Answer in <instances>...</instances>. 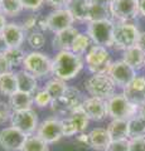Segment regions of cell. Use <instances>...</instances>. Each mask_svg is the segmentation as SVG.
Returning a JSON list of instances; mask_svg holds the SVG:
<instances>
[{
    "mask_svg": "<svg viewBox=\"0 0 145 151\" xmlns=\"http://www.w3.org/2000/svg\"><path fill=\"white\" fill-rule=\"evenodd\" d=\"M83 63L82 55L74 54L71 50L58 52L52 59V74L56 78L67 82L81 72Z\"/></svg>",
    "mask_w": 145,
    "mask_h": 151,
    "instance_id": "obj_1",
    "label": "cell"
},
{
    "mask_svg": "<svg viewBox=\"0 0 145 151\" xmlns=\"http://www.w3.org/2000/svg\"><path fill=\"white\" fill-rule=\"evenodd\" d=\"M114 32L115 22L111 19H105V20L88 23L86 34L90 37L92 44L110 48L114 47Z\"/></svg>",
    "mask_w": 145,
    "mask_h": 151,
    "instance_id": "obj_2",
    "label": "cell"
},
{
    "mask_svg": "<svg viewBox=\"0 0 145 151\" xmlns=\"http://www.w3.org/2000/svg\"><path fill=\"white\" fill-rule=\"evenodd\" d=\"M138 105L130 102L124 93H115L107 100V116L112 120H130L139 112Z\"/></svg>",
    "mask_w": 145,
    "mask_h": 151,
    "instance_id": "obj_3",
    "label": "cell"
},
{
    "mask_svg": "<svg viewBox=\"0 0 145 151\" xmlns=\"http://www.w3.org/2000/svg\"><path fill=\"white\" fill-rule=\"evenodd\" d=\"M85 62L92 74H107L112 60L107 48L93 44L85 55Z\"/></svg>",
    "mask_w": 145,
    "mask_h": 151,
    "instance_id": "obj_4",
    "label": "cell"
},
{
    "mask_svg": "<svg viewBox=\"0 0 145 151\" xmlns=\"http://www.w3.org/2000/svg\"><path fill=\"white\" fill-rule=\"evenodd\" d=\"M85 88L91 97L107 101L115 94L116 84L107 74H92L85 81Z\"/></svg>",
    "mask_w": 145,
    "mask_h": 151,
    "instance_id": "obj_5",
    "label": "cell"
},
{
    "mask_svg": "<svg viewBox=\"0 0 145 151\" xmlns=\"http://www.w3.org/2000/svg\"><path fill=\"white\" fill-rule=\"evenodd\" d=\"M111 20L118 23H131L139 17L138 0H111L109 4Z\"/></svg>",
    "mask_w": 145,
    "mask_h": 151,
    "instance_id": "obj_6",
    "label": "cell"
},
{
    "mask_svg": "<svg viewBox=\"0 0 145 151\" xmlns=\"http://www.w3.org/2000/svg\"><path fill=\"white\" fill-rule=\"evenodd\" d=\"M22 65L23 69L29 72L32 76H34L37 79L43 78L49 73H52V60L48 58L47 54L38 50H33L25 54Z\"/></svg>",
    "mask_w": 145,
    "mask_h": 151,
    "instance_id": "obj_7",
    "label": "cell"
},
{
    "mask_svg": "<svg viewBox=\"0 0 145 151\" xmlns=\"http://www.w3.org/2000/svg\"><path fill=\"white\" fill-rule=\"evenodd\" d=\"M140 30L134 23H115L114 47L121 50H126L136 45Z\"/></svg>",
    "mask_w": 145,
    "mask_h": 151,
    "instance_id": "obj_8",
    "label": "cell"
},
{
    "mask_svg": "<svg viewBox=\"0 0 145 151\" xmlns=\"http://www.w3.org/2000/svg\"><path fill=\"white\" fill-rule=\"evenodd\" d=\"M12 126L15 129L20 130L23 134L27 136L33 135L34 132L38 130L39 122H38V115L34 110H25L19 112H13L12 115Z\"/></svg>",
    "mask_w": 145,
    "mask_h": 151,
    "instance_id": "obj_9",
    "label": "cell"
},
{
    "mask_svg": "<svg viewBox=\"0 0 145 151\" xmlns=\"http://www.w3.org/2000/svg\"><path fill=\"white\" fill-rule=\"evenodd\" d=\"M37 135L42 140H44L47 144H54L63 137L62 132V122L57 117H49L39 124Z\"/></svg>",
    "mask_w": 145,
    "mask_h": 151,
    "instance_id": "obj_10",
    "label": "cell"
},
{
    "mask_svg": "<svg viewBox=\"0 0 145 151\" xmlns=\"http://www.w3.org/2000/svg\"><path fill=\"white\" fill-rule=\"evenodd\" d=\"M73 23H74V18L67 8L56 9V10H53L50 14L47 15L48 30L54 33V34L73 27Z\"/></svg>",
    "mask_w": 145,
    "mask_h": 151,
    "instance_id": "obj_11",
    "label": "cell"
},
{
    "mask_svg": "<svg viewBox=\"0 0 145 151\" xmlns=\"http://www.w3.org/2000/svg\"><path fill=\"white\" fill-rule=\"evenodd\" d=\"M107 76L114 81L118 87H126L136 77V72L126 64L123 59L111 63V67L107 72Z\"/></svg>",
    "mask_w": 145,
    "mask_h": 151,
    "instance_id": "obj_12",
    "label": "cell"
},
{
    "mask_svg": "<svg viewBox=\"0 0 145 151\" xmlns=\"http://www.w3.org/2000/svg\"><path fill=\"white\" fill-rule=\"evenodd\" d=\"M28 136L13 126L0 131V146L6 151H20Z\"/></svg>",
    "mask_w": 145,
    "mask_h": 151,
    "instance_id": "obj_13",
    "label": "cell"
},
{
    "mask_svg": "<svg viewBox=\"0 0 145 151\" xmlns=\"http://www.w3.org/2000/svg\"><path fill=\"white\" fill-rule=\"evenodd\" d=\"M81 110L92 121H102L107 116V101L96 97H88L85 100Z\"/></svg>",
    "mask_w": 145,
    "mask_h": 151,
    "instance_id": "obj_14",
    "label": "cell"
},
{
    "mask_svg": "<svg viewBox=\"0 0 145 151\" xmlns=\"http://www.w3.org/2000/svg\"><path fill=\"white\" fill-rule=\"evenodd\" d=\"M123 93L130 102L141 106L145 102V76H136L128 86L124 87Z\"/></svg>",
    "mask_w": 145,
    "mask_h": 151,
    "instance_id": "obj_15",
    "label": "cell"
},
{
    "mask_svg": "<svg viewBox=\"0 0 145 151\" xmlns=\"http://www.w3.org/2000/svg\"><path fill=\"white\" fill-rule=\"evenodd\" d=\"M4 37V40L8 45V48H20V45L25 40V32L22 28V25L17 23H8L1 33Z\"/></svg>",
    "mask_w": 145,
    "mask_h": 151,
    "instance_id": "obj_16",
    "label": "cell"
},
{
    "mask_svg": "<svg viewBox=\"0 0 145 151\" xmlns=\"http://www.w3.org/2000/svg\"><path fill=\"white\" fill-rule=\"evenodd\" d=\"M78 34H79V32L74 27H71L66 30H62L57 33V34H54L53 40H52L53 49H57L58 52L71 50L73 42Z\"/></svg>",
    "mask_w": 145,
    "mask_h": 151,
    "instance_id": "obj_17",
    "label": "cell"
},
{
    "mask_svg": "<svg viewBox=\"0 0 145 151\" xmlns=\"http://www.w3.org/2000/svg\"><path fill=\"white\" fill-rule=\"evenodd\" d=\"M91 5H92V3L90 0H69L66 8L71 12L74 20L88 22Z\"/></svg>",
    "mask_w": 145,
    "mask_h": 151,
    "instance_id": "obj_18",
    "label": "cell"
},
{
    "mask_svg": "<svg viewBox=\"0 0 145 151\" xmlns=\"http://www.w3.org/2000/svg\"><path fill=\"white\" fill-rule=\"evenodd\" d=\"M123 60L136 72L145 67V53L138 45H134L131 48L124 50Z\"/></svg>",
    "mask_w": 145,
    "mask_h": 151,
    "instance_id": "obj_19",
    "label": "cell"
},
{
    "mask_svg": "<svg viewBox=\"0 0 145 151\" xmlns=\"http://www.w3.org/2000/svg\"><path fill=\"white\" fill-rule=\"evenodd\" d=\"M62 102L64 103V106L67 107V110L71 115V112L76 111V110H79L82 107L83 102H85V96L82 94V92L79 91L78 88L76 87H68L67 91L64 92L63 97L61 98Z\"/></svg>",
    "mask_w": 145,
    "mask_h": 151,
    "instance_id": "obj_20",
    "label": "cell"
},
{
    "mask_svg": "<svg viewBox=\"0 0 145 151\" xmlns=\"http://www.w3.org/2000/svg\"><path fill=\"white\" fill-rule=\"evenodd\" d=\"M8 103L13 112L25 111V110H30L32 108V106L34 103V97H33V94L17 91L15 93L9 97Z\"/></svg>",
    "mask_w": 145,
    "mask_h": 151,
    "instance_id": "obj_21",
    "label": "cell"
},
{
    "mask_svg": "<svg viewBox=\"0 0 145 151\" xmlns=\"http://www.w3.org/2000/svg\"><path fill=\"white\" fill-rule=\"evenodd\" d=\"M15 76H17V82H18V91L29 93V94H34L38 91V79L34 76H32L29 72L20 69L15 72Z\"/></svg>",
    "mask_w": 145,
    "mask_h": 151,
    "instance_id": "obj_22",
    "label": "cell"
},
{
    "mask_svg": "<svg viewBox=\"0 0 145 151\" xmlns=\"http://www.w3.org/2000/svg\"><path fill=\"white\" fill-rule=\"evenodd\" d=\"M88 137H90V146L93 150L97 151H105L111 142L109 132H107L106 129H102V127L93 129L88 134Z\"/></svg>",
    "mask_w": 145,
    "mask_h": 151,
    "instance_id": "obj_23",
    "label": "cell"
},
{
    "mask_svg": "<svg viewBox=\"0 0 145 151\" xmlns=\"http://www.w3.org/2000/svg\"><path fill=\"white\" fill-rule=\"evenodd\" d=\"M111 141L129 139V125L128 120H112L106 127Z\"/></svg>",
    "mask_w": 145,
    "mask_h": 151,
    "instance_id": "obj_24",
    "label": "cell"
},
{
    "mask_svg": "<svg viewBox=\"0 0 145 151\" xmlns=\"http://www.w3.org/2000/svg\"><path fill=\"white\" fill-rule=\"evenodd\" d=\"M18 91V82L15 72H5L0 73V93L4 96L10 97Z\"/></svg>",
    "mask_w": 145,
    "mask_h": 151,
    "instance_id": "obj_25",
    "label": "cell"
},
{
    "mask_svg": "<svg viewBox=\"0 0 145 151\" xmlns=\"http://www.w3.org/2000/svg\"><path fill=\"white\" fill-rule=\"evenodd\" d=\"M67 88H68V86L66 84V82L59 78H56V77L49 79L44 86V89L49 93V96L52 97V101L61 100V98L63 97L64 92L67 91Z\"/></svg>",
    "mask_w": 145,
    "mask_h": 151,
    "instance_id": "obj_26",
    "label": "cell"
},
{
    "mask_svg": "<svg viewBox=\"0 0 145 151\" xmlns=\"http://www.w3.org/2000/svg\"><path fill=\"white\" fill-rule=\"evenodd\" d=\"M129 125V139L145 137V120L139 115L128 120Z\"/></svg>",
    "mask_w": 145,
    "mask_h": 151,
    "instance_id": "obj_27",
    "label": "cell"
},
{
    "mask_svg": "<svg viewBox=\"0 0 145 151\" xmlns=\"http://www.w3.org/2000/svg\"><path fill=\"white\" fill-rule=\"evenodd\" d=\"M91 47H92V40L90 39V37L87 34H83V33H79L73 42L71 52H73L74 54L83 55L87 53Z\"/></svg>",
    "mask_w": 145,
    "mask_h": 151,
    "instance_id": "obj_28",
    "label": "cell"
},
{
    "mask_svg": "<svg viewBox=\"0 0 145 151\" xmlns=\"http://www.w3.org/2000/svg\"><path fill=\"white\" fill-rule=\"evenodd\" d=\"M20 151H48V144L38 135H29Z\"/></svg>",
    "mask_w": 145,
    "mask_h": 151,
    "instance_id": "obj_29",
    "label": "cell"
},
{
    "mask_svg": "<svg viewBox=\"0 0 145 151\" xmlns=\"http://www.w3.org/2000/svg\"><path fill=\"white\" fill-rule=\"evenodd\" d=\"M24 10L20 0H3L1 1V12L5 17H18Z\"/></svg>",
    "mask_w": 145,
    "mask_h": 151,
    "instance_id": "obj_30",
    "label": "cell"
},
{
    "mask_svg": "<svg viewBox=\"0 0 145 151\" xmlns=\"http://www.w3.org/2000/svg\"><path fill=\"white\" fill-rule=\"evenodd\" d=\"M68 117L73 122V125H74V127H76V130H77V134H82V132L88 127L90 119H88L87 115L81 110V108L71 112V115H69Z\"/></svg>",
    "mask_w": 145,
    "mask_h": 151,
    "instance_id": "obj_31",
    "label": "cell"
},
{
    "mask_svg": "<svg viewBox=\"0 0 145 151\" xmlns=\"http://www.w3.org/2000/svg\"><path fill=\"white\" fill-rule=\"evenodd\" d=\"M3 55L6 58L9 64L12 65V68L23 64V60L25 58V53L22 48H8L3 53Z\"/></svg>",
    "mask_w": 145,
    "mask_h": 151,
    "instance_id": "obj_32",
    "label": "cell"
},
{
    "mask_svg": "<svg viewBox=\"0 0 145 151\" xmlns=\"http://www.w3.org/2000/svg\"><path fill=\"white\" fill-rule=\"evenodd\" d=\"M105 19H111L109 6L106 5H99V4H93L91 5L90 15H88V22H97V20H105Z\"/></svg>",
    "mask_w": 145,
    "mask_h": 151,
    "instance_id": "obj_33",
    "label": "cell"
},
{
    "mask_svg": "<svg viewBox=\"0 0 145 151\" xmlns=\"http://www.w3.org/2000/svg\"><path fill=\"white\" fill-rule=\"evenodd\" d=\"M27 42L32 49L38 50V49L43 48L45 44V35H44V33L34 30L27 35Z\"/></svg>",
    "mask_w": 145,
    "mask_h": 151,
    "instance_id": "obj_34",
    "label": "cell"
},
{
    "mask_svg": "<svg viewBox=\"0 0 145 151\" xmlns=\"http://www.w3.org/2000/svg\"><path fill=\"white\" fill-rule=\"evenodd\" d=\"M34 103L35 106L38 107H47V106H50L52 103V97L49 96V93L45 91V89H40V91H37L34 94Z\"/></svg>",
    "mask_w": 145,
    "mask_h": 151,
    "instance_id": "obj_35",
    "label": "cell"
},
{
    "mask_svg": "<svg viewBox=\"0 0 145 151\" xmlns=\"http://www.w3.org/2000/svg\"><path fill=\"white\" fill-rule=\"evenodd\" d=\"M37 22H38V14H30L28 15L22 23V28L24 29L25 33H32L37 30Z\"/></svg>",
    "mask_w": 145,
    "mask_h": 151,
    "instance_id": "obj_36",
    "label": "cell"
},
{
    "mask_svg": "<svg viewBox=\"0 0 145 151\" xmlns=\"http://www.w3.org/2000/svg\"><path fill=\"white\" fill-rule=\"evenodd\" d=\"M105 151H130V140L125 139V140L111 141L109 147Z\"/></svg>",
    "mask_w": 145,
    "mask_h": 151,
    "instance_id": "obj_37",
    "label": "cell"
},
{
    "mask_svg": "<svg viewBox=\"0 0 145 151\" xmlns=\"http://www.w3.org/2000/svg\"><path fill=\"white\" fill-rule=\"evenodd\" d=\"M62 132H63V137H71V136L76 135L77 134V130L74 127L73 122L71 121V119L67 116V117H63L62 120Z\"/></svg>",
    "mask_w": 145,
    "mask_h": 151,
    "instance_id": "obj_38",
    "label": "cell"
},
{
    "mask_svg": "<svg viewBox=\"0 0 145 151\" xmlns=\"http://www.w3.org/2000/svg\"><path fill=\"white\" fill-rule=\"evenodd\" d=\"M13 115V111L9 103L5 102H0V125H4L5 122L10 121Z\"/></svg>",
    "mask_w": 145,
    "mask_h": 151,
    "instance_id": "obj_39",
    "label": "cell"
},
{
    "mask_svg": "<svg viewBox=\"0 0 145 151\" xmlns=\"http://www.w3.org/2000/svg\"><path fill=\"white\" fill-rule=\"evenodd\" d=\"M22 1V5L27 10H30V12H37L43 6L44 4V0H20Z\"/></svg>",
    "mask_w": 145,
    "mask_h": 151,
    "instance_id": "obj_40",
    "label": "cell"
},
{
    "mask_svg": "<svg viewBox=\"0 0 145 151\" xmlns=\"http://www.w3.org/2000/svg\"><path fill=\"white\" fill-rule=\"evenodd\" d=\"M130 140V151H145V137H135Z\"/></svg>",
    "mask_w": 145,
    "mask_h": 151,
    "instance_id": "obj_41",
    "label": "cell"
},
{
    "mask_svg": "<svg viewBox=\"0 0 145 151\" xmlns=\"http://www.w3.org/2000/svg\"><path fill=\"white\" fill-rule=\"evenodd\" d=\"M68 1H69V0H44V3L48 4L49 6L54 8V10H56V9H63V8H66Z\"/></svg>",
    "mask_w": 145,
    "mask_h": 151,
    "instance_id": "obj_42",
    "label": "cell"
},
{
    "mask_svg": "<svg viewBox=\"0 0 145 151\" xmlns=\"http://www.w3.org/2000/svg\"><path fill=\"white\" fill-rule=\"evenodd\" d=\"M37 30L44 33L45 30H48V24H47V17L38 14V22H37Z\"/></svg>",
    "mask_w": 145,
    "mask_h": 151,
    "instance_id": "obj_43",
    "label": "cell"
},
{
    "mask_svg": "<svg viewBox=\"0 0 145 151\" xmlns=\"http://www.w3.org/2000/svg\"><path fill=\"white\" fill-rule=\"evenodd\" d=\"M13 68L12 65L9 64V62L6 60V58L3 54H0V73H5V72H10Z\"/></svg>",
    "mask_w": 145,
    "mask_h": 151,
    "instance_id": "obj_44",
    "label": "cell"
},
{
    "mask_svg": "<svg viewBox=\"0 0 145 151\" xmlns=\"http://www.w3.org/2000/svg\"><path fill=\"white\" fill-rule=\"evenodd\" d=\"M77 142L79 144H82L83 146H86V145H90V137H88V135L87 134H79L77 136Z\"/></svg>",
    "mask_w": 145,
    "mask_h": 151,
    "instance_id": "obj_45",
    "label": "cell"
},
{
    "mask_svg": "<svg viewBox=\"0 0 145 151\" xmlns=\"http://www.w3.org/2000/svg\"><path fill=\"white\" fill-rule=\"evenodd\" d=\"M136 45L145 53V32H140V35H139Z\"/></svg>",
    "mask_w": 145,
    "mask_h": 151,
    "instance_id": "obj_46",
    "label": "cell"
},
{
    "mask_svg": "<svg viewBox=\"0 0 145 151\" xmlns=\"http://www.w3.org/2000/svg\"><path fill=\"white\" fill-rule=\"evenodd\" d=\"M8 24V22H6V18H5V15L0 12V34L3 33V30H4V28H5V25Z\"/></svg>",
    "mask_w": 145,
    "mask_h": 151,
    "instance_id": "obj_47",
    "label": "cell"
},
{
    "mask_svg": "<svg viewBox=\"0 0 145 151\" xmlns=\"http://www.w3.org/2000/svg\"><path fill=\"white\" fill-rule=\"evenodd\" d=\"M139 1V15L145 18V0H138Z\"/></svg>",
    "mask_w": 145,
    "mask_h": 151,
    "instance_id": "obj_48",
    "label": "cell"
},
{
    "mask_svg": "<svg viewBox=\"0 0 145 151\" xmlns=\"http://www.w3.org/2000/svg\"><path fill=\"white\" fill-rule=\"evenodd\" d=\"M6 49H8V45L5 43V40H4V37L0 34V54H3Z\"/></svg>",
    "mask_w": 145,
    "mask_h": 151,
    "instance_id": "obj_49",
    "label": "cell"
},
{
    "mask_svg": "<svg viewBox=\"0 0 145 151\" xmlns=\"http://www.w3.org/2000/svg\"><path fill=\"white\" fill-rule=\"evenodd\" d=\"M91 3L93 4H99V5H106V6H109V4L111 0H90Z\"/></svg>",
    "mask_w": 145,
    "mask_h": 151,
    "instance_id": "obj_50",
    "label": "cell"
},
{
    "mask_svg": "<svg viewBox=\"0 0 145 151\" xmlns=\"http://www.w3.org/2000/svg\"><path fill=\"white\" fill-rule=\"evenodd\" d=\"M138 115H139L140 117H143V119L145 120V102L143 103L141 106L139 107V112H138Z\"/></svg>",
    "mask_w": 145,
    "mask_h": 151,
    "instance_id": "obj_51",
    "label": "cell"
},
{
    "mask_svg": "<svg viewBox=\"0 0 145 151\" xmlns=\"http://www.w3.org/2000/svg\"><path fill=\"white\" fill-rule=\"evenodd\" d=\"M1 1H3V0H0V8H1Z\"/></svg>",
    "mask_w": 145,
    "mask_h": 151,
    "instance_id": "obj_52",
    "label": "cell"
}]
</instances>
